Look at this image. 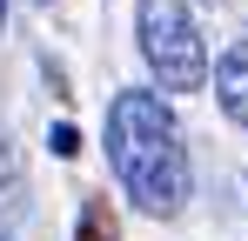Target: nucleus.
I'll use <instances>...</instances> for the list:
<instances>
[{"mask_svg": "<svg viewBox=\"0 0 248 241\" xmlns=\"http://www.w3.org/2000/svg\"><path fill=\"white\" fill-rule=\"evenodd\" d=\"M108 161L121 174V188L148 214H181L188 201V148H181V127L155 94L127 87L108 107Z\"/></svg>", "mask_w": 248, "mask_h": 241, "instance_id": "obj_1", "label": "nucleus"}, {"mask_svg": "<svg viewBox=\"0 0 248 241\" xmlns=\"http://www.w3.org/2000/svg\"><path fill=\"white\" fill-rule=\"evenodd\" d=\"M134 34H141V60L155 67L161 87L174 94H195L208 80V47H202V27L181 0H141L134 14Z\"/></svg>", "mask_w": 248, "mask_h": 241, "instance_id": "obj_2", "label": "nucleus"}, {"mask_svg": "<svg viewBox=\"0 0 248 241\" xmlns=\"http://www.w3.org/2000/svg\"><path fill=\"white\" fill-rule=\"evenodd\" d=\"M215 94H221L228 120H242V127H248V40H235V47L215 60Z\"/></svg>", "mask_w": 248, "mask_h": 241, "instance_id": "obj_3", "label": "nucleus"}, {"mask_svg": "<svg viewBox=\"0 0 248 241\" xmlns=\"http://www.w3.org/2000/svg\"><path fill=\"white\" fill-rule=\"evenodd\" d=\"M81 241H114V235H101V221H87V228H81Z\"/></svg>", "mask_w": 248, "mask_h": 241, "instance_id": "obj_4", "label": "nucleus"}, {"mask_svg": "<svg viewBox=\"0 0 248 241\" xmlns=\"http://www.w3.org/2000/svg\"><path fill=\"white\" fill-rule=\"evenodd\" d=\"M0 27H7V0H0Z\"/></svg>", "mask_w": 248, "mask_h": 241, "instance_id": "obj_5", "label": "nucleus"}, {"mask_svg": "<svg viewBox=\"0 0 248 241\" xmlns=\"http://www.w3.org/2000/svg\"><path fill=\"white\" fill-rule=\"evenodd\" d=\"M0 241H7V235H0Z\"/></svg>", "mask_w": 248, "mask_h": 241, "instance_id": "obj_6", "label": "nucleus"}]
</instances>
